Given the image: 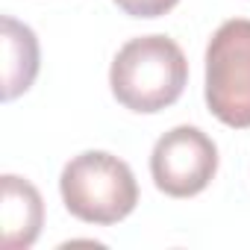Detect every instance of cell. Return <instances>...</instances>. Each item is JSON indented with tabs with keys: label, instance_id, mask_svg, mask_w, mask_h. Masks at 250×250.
I'll return each mask as SVG.
<instances>
[{
	"label": "cell",
	"instance_id": "1",
	"mask_svg": "<svg viewBox=\"0 0 250 250\" xmlns=\"http://www.w3.org/2000/svg\"><path fill=\"white\" fill-rule=\"evenodd\" d=\"M188 83L183 47L168 36H139L124 44L109 68L115 100L142 115L162 112L180 100Z\"/></svg>",
	"mask_w": 250,
	"mask_h": 250
},
{
	"label": "cell",
	"instance_id": "2",
	"mask_svg": "<svg viewBox=\"0 0 250 250\" xmlns=\"http://www.w3.org/2000/svg\"><path fill=\"white\" fill-rule=\"evenodd\" d=\"M59 191L74 218L97 227L124 221L139 203L133 168L106 150H85L74 156L62 168Z\"/></svg>",
	"mask_w": 250,
	"mask_h": 250
},
{
	"label": "cell",
	"instance_id": "3",
	"mask_svg": "<svg viewBox=\"0 0 250 250\" xmlns=\"http://www.w3.org/2000/svg\"><path fill=\"white\" fill-rule=\"evenodd\" d=\"M206 106L232 130L250 127V21H224L206 47Z\"/></svg>",
	"mask_w": 250,
	"mask_h": 250
},
{
	"label": "cell",
	"instance_id": "4",
	"mask_svg": "<svg viewBox=\"0 0 250 250\" xmlns=\"http://www.w3.org/2000/svg\"><path fill=\"white\" fill-rule=\"evenodd\" d=\"M218 171V147L200 127L168 130L150 153V177L168 197L200 194Z\"/></svg>",
	"mask_w": 250,
	"mask_h": 250
},
{
	"label": "cell",
	"instance_id": "5",
	"mask_svg": "<svg viewBox=\"0 0 250 250\" xmlns=\"http://www.w3.org/2000/svg\"><path fill=\"white\" fill-rule=\"evenodd\" d=\"M44 224V200L39 188L15 174L0 177V227L3 250H27L36 244Z\"/></svg>",
	"mask_w": 250,
	"mask_h": 250
},
{
	"label": "cell",
	"instance_id": "6",
	"mask_svg": "<svg viewBox=\"0 0 250 250\" xmlns=\"http://www.w3.org/2000/svg\"><path fill=\"white\" fill-rule=\"evenodd\" d=\"M3 27V100H15L24 91H30V85L39 77V65H42V53H39V39L36 33L21 24L12 15H3L0 21Z\"/></svg>",
	"mask_w": 250,
	"mask_h": 250
},
{
	"label": "cell",
	"instance_id": "7",
	"mask_svg": "<svg viewBox=\"0 0 250 250\" xmlns=\"http://www.w3.org/2000/svg\"><path fill=\"white\" fill-rule=\"evenodd\" d=\"M115 3L130 18H159L165 12H171L180 0H115Z\"/></svg>",
	"mask_w": 250,
	"mask_h": 250
}]
</instances>
